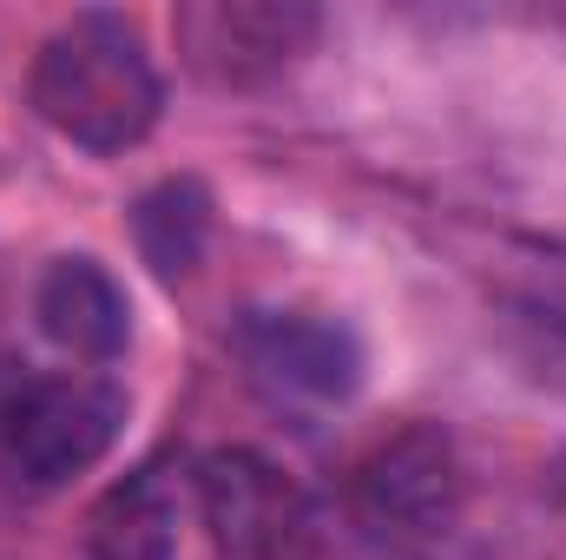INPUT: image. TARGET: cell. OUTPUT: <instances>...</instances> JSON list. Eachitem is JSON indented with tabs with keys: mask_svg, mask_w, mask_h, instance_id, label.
<instances>
[{
	"mask_svg": "<svg viewBox=\"0 0 566 560\" xmlns=\"http://www.w3.org/2000/svg\"><path fill=\"white\" fill-rule=\"evenodd\" d=\"M171 33H178L185 66L205 86L251 93V86L290 73L316 46L323 13L303 0H198V7L171 13Z\"/></svg>",
	"mask_w": 566,
	"mask_h": 560,
	"instance_id": "obj_5",
	"label": "cell"
},
{
	"mask_svg": "<svg viewBox=\"0 0 566 560\" xmlns=\"http://www.w3.org/2000/svg\"><path fill=\"white\" fill-rule=\"evenodd\" d=\"M27 100L66 145L93 158H119L151 139L165 113V80L126 13L86 7L66 27H53L46 46L33 53Z\"/></svg>",
	"mask_w": 566,
	"mask_h": 560,
	"instance_id": "obj_1",
	"label": "cell"
},
{
	"mask_svg": "<svg viewBox=\"0 0 566 560\" xmlns=\"http://www.w3.org/2000/svg\"><path fill=\"white\" fill-rule=\"evenodd\" d=\"M198 521L218 560H329V521L316 495L258 448H211L191 468Z\"/></svg>",
	"mask_w": 566,
	"mask_h": 560,
	"instance_id": "obj_4",
	"label": "cell"
},
{
	"mask_svg": "<svg viewBox=\"0 0 566 560\" xmlns=\"http://www.w3.org/2000/svg\"><path fill=\"white\" fill-rule=\"evenodd\" d=\"M238 356L258 383L296 403H349L363 390V336L329 310H244Z\"/></svg>",
	"mask_w": 566,
	"mask_h": 560,
	"instance_id": "obj_6",
	"label": "cell"
},
{
	"mask_svg": "<svg viewBox=\"0 0 566 560\" xmlns=\"http://www.w3.org/2000/svg\"><path fill=\"white\" fill-rule=\"evenodd\" d=\"M133 245L151 265L158 283H185L205 265V245H211V191L205 178H158L151 191H139L133 205Z\"/></svg>",
	"mask_w": 566,
	"mask_h": 560,
	"instance_id": "obj_9",
	"label": "cell"
},
{
	"mask_svg": "<svg viewBox=\"0 0 566 560\" xmlns=\"http://www.w3.org/2000/svg\"><path fill=\"white\" fill-rule=\"evenodd\" d=\"M33 317H40V336L80 363H113L126 343H133V303L119 278L73 251V258H53L40 283H33Z\"/></svg>",
	"mask_w": 566,
	"mask_h": 560,
	"instance_id": "obj_7",
	"label": "cell"
},
{
	"mask_svg": "<svg viewBox=\"0 0 566 560\" xmlns=\"http://www.w3.org/2000/svg\"><path fill=\"white\" fill-rule=\"evenodd\" d=\"M126 409L133 403L113 376L93 370L33 376L0 396V468L33 495L66 488L73 475L113 455V442L126 435Z\"/></svg>",
	"mask_w": 566,
	"mask_h": 560,
	"instance_id": "obj_3",
	"label": "cell"
},
{
	"mask_svg": "<svg viewBox=\"0 0 566 560\" xmlns=\"http://www.w3.org/2000/svg\"><path fill=\"white\" fill-rule=\"evenodd\" d=\"M560 27H566V13H560Z\"/></svg>",
	"mask_w": 566,
	"mask_h": 560,
	"instance_id": "obj_10",
	"label": "cell"
},
{
	"mask_svg": "<svg viewBox=\"0 0 566 560\" xmlns=\"http://www.w3.org/2000/svg\"><path fill=\"white\" fill-rule=\"evenodd\" d=\"M468 508V468L448 428L402 422L349 468V515L382 554H434Z\"/></svg>",
	"mask_w": 566,
	"mask_h": 560,
	"instance_id": "obj_2",
	"label": "cell"
},
{
	"mask_svg": "<svg viewBox=\"0 0 566 560\" xmlns=\"http://www.w3.org/2000/svg\"><path fill=\"white\" fill-rule=\"evenodd\" d=\"M178 521H185V481L158 455L119 475L86 508V560H178Z\"/></svg>",
	"mask_w": 566,
	"mask_h": 560,
	"instance_id": "obj_8",
	"label": "cell"
}]
</instances>
